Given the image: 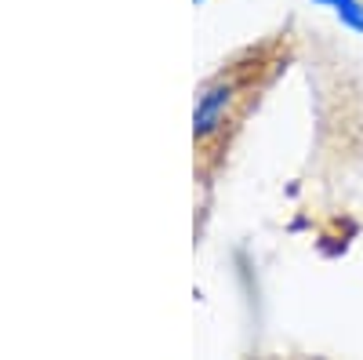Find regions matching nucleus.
Masks as SVG:
<instances>
[{"mask_svg":"<svg viewBox=\"0 0 363 360\" xmlns=\"http://www.w3.org/2000/svg\"><path fill=\"white\" fill-rule=\"evenodd\" d=\"M316 4H327L345 26H352V29L363 33V4H359V0H316Z\"/></svg>","mask_w":363,"mask_h":360,"instance_id":"f257e3e1","label":"nucleus"}]
</instances>
